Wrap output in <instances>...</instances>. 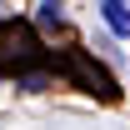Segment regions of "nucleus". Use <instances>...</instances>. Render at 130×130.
<instances>
[{"label":"nucleus","mask_w":130,"mask_h":130,"mask_svg":"<svg viewBox=\"0 0 130 130\" xmlns=\"http://www.w3.org/2000/svg\"><path fill=\"white\" fill-rule=\"evenodd\" d=\"M65 75L80 85V90H90V95L115 100V80L100 70V60H90V55H85V50H70V55H65Z\"/></svg>","instance_id":"1"},{"label":"nucleus","mask_w":130,"mask_h":130,"mask_svg":"<svg viewBox=\"0 0 130 130\" xmlns=\"http://www.w3.org/2000/svg\"><path fill=\"white\" fill-rule=\"evenodd\" d=\"M35 50H40V45H35V30L25 25V20H0V60L15 65V75L25 70L20 60H25V55H35Z\"/></svg>","instance_id":"2"},{"label":"nucleus","mask_w":130,"mask_h":130,"mask_svg":"<svg viewBox=\"0 0 130 130\" xmlns=\"http://www.w3.org/2000/svg\"><path fill=\"white\" fill-rule=\"evenodd\" d=\"M95 10H100V20H105L110 35H120V40L130 35V5H120V0H100Z\"/></svg>","instance_id":"3"},{"label":"nucleus","mask_w":130,"mask_h":130,"mask_svg":"<svg viewBox=\"0 0 130 130\" xmlns=\"http://www.w3.org/2000/svg\"><path fill=\"white\" fill-rule=\"evenodd\" d=\"M15 85H20V90H30V95H40V90H50L55 80H50L45 70H25V75H15Z\"/></svg>","instance_id":"4"},{"label":"nucleus","mask_w":130,"mask_h":130,"mask_svg":"<svg viewBox=\"0 0 130 130\" xmlns=\"http://www.w3.org/2000/svg\"><path fill=\"white\" fill-rule=\"evenodd\" d=\"M35 20H40V25H55V30L65 25V15H60V5H55V0H45V5H35Z\"/></svg>","instance_id":"5"}]
</instances>
